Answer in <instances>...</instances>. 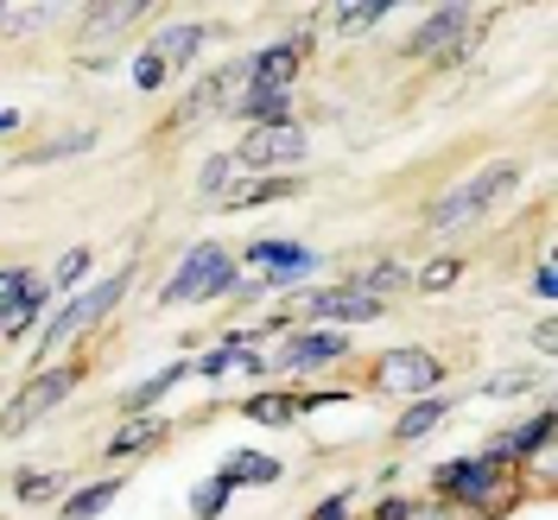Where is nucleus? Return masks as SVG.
Returning a JSON list of instances; mask_svg holds the SVG:
<instances>
[{
  "label": "nucleus",
  "mask_w": 558,
  "mask_h": 520,
  "mask_svg": "<svg viewBox=\"0 0 558 520\" xmlns=\"http://www.w3.org/2000/svg\"><path fill=\"white\" fill-rule=\"evenodd\" d=\"M387 0H362V7H337V33H368L375 20H387Z\"/></svg>",
  "instance_id": "cd10ccee"
},
{
  "label": "nucleus",
  "mask_w": 558,
  "mask_h": 520,
  "mask_svg": "<svg viewBox=\"0 0 558 520\" xmlns=\"http://www.w3.org/2000/svg\"><path fill=\"white\" fill-rule=\"evenodd\" d=\"M83 274H89V247H70L64 261H58V274H51V286H58V292H70Z\"/></svg>",
  "instance_id": "7c9ffc66"
},
{
  "label": "nucleus",
  "mask_w": 558,
  "mask_h": 520,
  "mask_svg": "<svg viewBox=\"0 0 558 520\" xmlns=\"http://www.w3.org/2000/svg\"><path fill=\"white\" fill-rule=\"evenodd\" d=\"M222 508H229V483H222V476H209V483L191 495V515H197V520H216Z\"/></svg>",
  "instance_id": "c756f323"
},
{
  "label": "nucleus",
  "mask_w": 558,
  "mask_h": 520,
  "mask_svg": "<svg viewBox=\"0 0 558 520\" xmlns=\"http://www.w3.org/2000/svg\"><path fill=\"white\" fill-rule=\"evenodd\" d=\"M235 178H242V159H235V153H216V159H204L197 191H204V197H229V191H235Z\"/></svg>",
  "instance_id": "a878e982"
},
{
  "label": "nucleus",
  "mask_w": 558,
  "mask_h": 520,
  "mask_svg": "<svg viewBox=\"0 0 558 520\" xmlns=\"http://www.w3.org/2000/svg\"><path fill=\"white\" fill-rule=\"evenodd\" d=\"M553 425H558L553 413L526 419V425H514V432H501V438H495L483 457H488V463H508V470H521V457H533V451H546V445H553Z\"/></svg>",
  "instance_id": "9b49d317"
},
{
  "label": "nucleus",
  "mask_w": 558,
  "mask_h": 520,
  "mask_svg": "<svg viewBox=\"0 0 558 520\" xmlns=\"http://www.w3.org/2000/svg\"><path fill=\"white\" fill-rule=\"evenodd\" d=\"M242 413L260 419V425H292V419L305 413V400H299V394H254Z\"/></svg>",
  "instance_id": "b1692460"
},
{
  "label": "nucleus",
  "mask_w": 558,
  "mask_h": 520,
  "mask_svg": "<svg viewBox=\"0 0 558 520\" xmlns=\"http://www.w3.org/2000/svg\"><path fill=\"white\" fill-rule=\"evenodd\" d=\"M76 382H83V375H76L70 362H58V368H38L33 382L7 400V413H0V438H20V432H33L38 419H51L70 394H76Z\"/></svg>",
  "instance_id": "20e7f679"
},
{
  "label": "nucleus",
  "mask_w": 558,
  "mask_h": 520,
  "mask_svg": "<svg viewBox=\"0 0 558 520\" xmlns=\"http://www.w3.org/2000/svg\"><path fill=\"white\" fill-rule=\"evenodd\" d=\"M235 76H242V70H222V76H204V83L191 89V102H184V108L172 114V128H178V134H184V128H197V114H204V108H222V102H229V96H235Z\"/></svg>",
  "instance_id": "4468645a"
},
{
  "label": "nucleus",
  "mask_w": 558,
  "mask_h": 520,
  "mask_svg": "<svg viewBox=\"0 0 558 520\" xmlns=\"http://www.w3.org/2000/svg\"><path fill=\"white\" fill-rule=\"evenodd\" d=\"M204 45H209V26H204V20H178V26H166V33L140 51L134 83H140V89H159V83H172V76L191 64Z\"/></svg>",
  "instance_id": "39448f33"
},
{
  "label": "nucleus",
  "mask_w": 558,
  "mask_h": 520,
  "mask_svg": "<svg viewBox=\"0 0 558 520\" xmlns=\"http://www.w3.org/2000/svg\"><path fill=\"white\" fill-rule=\"evenodd\" d=\"M128 286H134V274H114V279H102L96 292H83L76 305H64V312L51 317V330H45V343H38V355H51L58 343H70V337H83L96 317H108L121 299H128Z\"/></svg>",
  "instance_id": "423d86ee"
},
{
  "label": "nucleus",
  "mask_w": 558,
  "mask_h": 520,
  "mask_svg": "<svg viewBox=\"0 0 558 520\" xmlns=\"http://www.w3.org/2000/svg\"><path fill=\"white\" fill-rule=\"evenodd\" d=\"M470 20H476L470 7H438V13H432V20H425L413 38H407V51H413V58H432V51H445L451 38L470 33Z\"/></svg>",
  "instance_id": "ddd939ff"
},
{
  "label": "nucleus",
  "mask_w": 558,
  "mask_h": 520,
  "mask_svg": "<svg viewBox=\"0 0 558 520\" xmlns=\"http://www.w3.org/2000/svg\"><path fill=\"white\" fill-rule=\"evenodd\" d=\"M375 520H413V501H381V508H375Z\"/></svg>",
  "instance_id": "f704fd0d"
},
{
  "label": "nucleus",
  "mask_w": 558,
  "mask_h": 520,
  "mask_svg": "<svg viewBox=\"0 0 558 520\" xmlns=\"http://www.w3.org/2000/svg\"><path fill=\"white\" fill-rule=\"evenodd\" d=\"M45 312V286H26V299H20V305H0V337H7V343H13V337H26V330H33V317Z\"/></svg>",
  "instance_id": "5701e85b"
},
{
  "label": "nucleus",
  "mask_w": 558,
  "mask_h": 520,
  "mask_svg": "<svg viewBox=\"0 0 558 520\" xmlns=\"http://www.w3.org/2000/svg\"><path fill=\"white\" fill-rule=\"evenodd\" d=\"M349 355V337L343 330H292V343H286V368H324V362H337Z\"/></svg>",
  "instance_id": "f8f14e48"
},
{
  "label": "nucleus",
  "mask_w": 558,
  "mask_h": 520,
  "mask_svg": "<svg viewBox=\"0 0 558 520\" xmlns=\"http://www.w3.org/2000/svg\"><path fill=\"white\" fill-rule=\"evenodd\" d=\"M438 495H445V501H463V508H476V515H508V508L521 501V483H514L508 463H488V457H451V463L438 470Z\"/></svg>",
  "instance_id": "f257e3e1"
},
{
  "label": "nucleus",
  "mask_w": 558,
  "mask_h": 520,
  "mask_svg": "<svg viewBox=\"0 0 558 520\" xmlns=\"http://www.w3.org/2000/svg\"><path fill=\"white\" fill-rule=\"evenodd\" d=\"M184 375H191L184 362H166V368H159V375H146V382H140L134 394H128V400H121V407H128V413H146V407H153V400H166V394H172V387L184 382Z\"/></svg>",
  "instance_id": "4be33fe9"
},
{
  "label": "nucleus",
  "mask_w": 558,
  "mask_h": 520,
  "mask_svg": "<svg viewBox=\"0 0 558 520\" xmlns=\"http://www.w3.org/2000/svg\"><path fill=\"white\" fill-rule=\"evenodd\" d=\"M514 184H521V166H514V159H495V166H483L476 178H463L457 191H445V197L432 204V216H425V229H470V222H483L488 204H501Z\"/></svg>",
  "instance_id": "f03ea898"
},
{
  "label": "nucleus",
  "mask_w": 558,
  "mask_h": 520,
  "mask_svg": "<svg viewBox=\"0 0 558 520\" xmlns=\"http://www.w3.org/2000/svg\"><path fill=\"white\" fill-rule=\"evenodd\" d=\"M387 305L368 299L362 286H324V292H305V324H368L381 317Z\"/></svg>",
  "instance_id": "1a4fd4ad"
},
{
  "label": "nucleus",
  "mask_w": 558,
  "mask_h": 520,
  "mask_svg": "<svg viewBox=\"0 0 558 520\" xmlns=\"http://www.w3.org/2000/svg\"><path fill=\"white\" fill-rule=\"evenodd\" d=\"M235 159H242V166H260V172L292 166V159H305V128H299V121H267V128H247Z\"/></svg>",
  "instance_id": "6e6552de"
},
{
  "label": "nucleus",
  "mask_w": 558,
  "mask_h": 520,
  "mask_svg": "<svg viewBox=\"0 0 558 520\" xmlns=\"http://www.w3.org/2000/svg\"><path fill=\"white\" fill-rule=\"evenodd\" d=\"M299 191V178H235V191L222 197L229 209H254V204H279V197H292Z\"/></svg>",
  "instance_id": "6ab92c4d"
},
{
  "label": "nucleus",
  "mask_w": 558,
  "mask_h": 520,
  "mask_svg": "<svg viewBox=\"0 0 558 520\" xmlns=\"http://www.w3.org/2000/svg\"><path fill=\"white\" fill-rule=\"evenodd\" d=\"M159 438H166V419L134 413L128 425H121V432H114V438H108V457H114V463H121V457H140V451H153Z\"/></svg>",
  "instance_id": "2eb2a0df"
},
{
  "label": "nucleus",
  "mask_w": 558,
  "mask_h": 520,
  "mask_svg": "<svg viewBox=\"0 0 558 520\" xmlns=\"http://www.w3.org/2000/svg\"><path fill=\"white\" fill-rule=\"evenodd\" d=\"M89 128H83V134H64V140H51V146H45V153H38V159H64V153H83V146H89Z\"/></svg>",
  "instance_id": "72a5a7b5"
},
{
  "label": "nucleus",
  "mask_w": 558,
  "mask_h": 520,
  "mask_svg": "<svg viewBox=\"0 0 558 520\" xmlns=\"http://www.w3.org/2000/svg\"><path fill=\"white\" fill-rule=\"evenodd\" d=\"M242 286V274H235V261L222 254L216 242H204V247H191L184 254V267H178V279H166L159 286V305H191V299H229Z\"/></svg>",
  "instance_id": "7ed1b4c3"
},
{
  "label": "nucleus",
  "mask_w": 558,
  "mask_h": 520,
  "mask_svg": "<svg viewBox=\"0 0 558 520\" xmlns=\"http://www.w3.org/2000/svg\"><path fill=\"white\" fill-rule=\"evenodd\" d=\"M438 382H445V362L432 355V349H387L381 362H375V387L381 394H438Z\"/></svg>",
  "instance_id": "0eeeda50"
},
{
  "label": "nucleus",
  "mask_w": 558,
  "mask_h": 520,
  "mask_svg": "<svg viewBox=\"0 0 558 520\" xmlns=\"http://www.w3.org/2000/svg\"><path fill=\"white\" fill-rule=\"evenodd\" d=\"M305 64V38H279L267 51H254L242 64V83L247 89H292V76Z\"/></svg>",
  "instance_id": "9d476101"
},
{
  "label": "nucleus",
  "mask_w": 558,
  "mask_h": 520,
  "mask_svg": "<svg viewBox=\"0 0 558 520\" xmlns=\"http://www.w3.org/2000/svg\"><path fill=\"white\" fill-rule=\"evenodd\" d=\"M114 495H121V476H102V483H89V488H76V495H64L58 508H64V520H89V515H102Z\"/></svg>",
  "instance_id": "412c9836"
},
{
  "label": "nucleus",
  "mask_w": 558,
  "mask_h": 520,
  "mask_svg": "<svg viewBox=\"0 0 558 520\" xmlns=\"http://www.w3.org/2000/svg\"><path fill=\"white\" fill-rule=\"evenodd\" d=\"M413 520H451L445 508H413Z\"/></svg>",
  "instance_id": "c9c22d12"
},
{
  "label": "nucleus",
  "mask_w": 558,
  "mask_h": 520,
  "mask_svg": "<svg viewBox=\"0 0 558 520\" xmlns=\"http://www.w3.org/2000/svg\"><path fill=\"white\" fill-rule=\"evenodd\" d=\"M140 13H146L140 0H114V7H89V13H83V38H114V33H128V26H134Z\"/></svg>",
  "instance_id": "aec40b11"
},
{
  "label": "nucleus",
  "mask_w": 558,
  "mask_h": 520,
  "mask_svg": "<svg viewBox=\"0 0 558 520\" xmlns=\"http://www.w3.org/2000/svg\"><path fill=\"white\" fill-rule=\"evenodd\" d=\"M457 274H463V261H451V254H445V261H432L425 274H413V286H418V292H451Z\"/></svg>",
  "instance_id": "c85d7f7f"
},
{
  "label": "nucleus",
  "mask_w": 558,
  "mask_h": 520,
  "mask_svg": "<svg viewBox=\"0 0 558 520\" xmlns=\"http://www.w3.org/2000/svg\"><path fill=\"white\" fill-rule=\"evenodd\" d=\"M26 286H33V274L7 267V274H0V305H20V299H26Z\"/></svg>",
  "instance_id": "473e14b6"
},
{
  "label": "nucleus",
  "mask_w": 558,
  "mask_h": 520,
  "mask_svg": "<svg viewBox=\"0 0 558 520\" xmlns=\"http://www.w3.org/2000/svg\"><path fill=\"white\" fill-rule=\"evenodd\" d=\"M533 387V375H521V368H508V375H495V382L483 387V394H495V400H508V394H526Z\"/></svg>",
  "instance_id": "2f4dec72"
},
{
  "label": "nucleus",
  "mask_w": 558,
  "mask_h": 520,
  "mask_svg": "<svg viewBox=\"0 0 558 520\" xmlns=\"http://www.w3.org/2000/svg\"><path fill=\"white\" fill-rule=\"evenodd\" d=\"M355 286H362L368 299H381V305H387V292H400V286H413V274L387 261V267H375V274H355Z\"/></svg>",
  "instance_id": "bb28decb"
},
{
  "label": "nucleus",
  "mask_w": 558,
  "mask_h": 520,
  "mask_svg": "<svg viewBox=\"0 0 558 520\" xmlns=\"http://www.w3.org/2000/svg\"><path fill=\"white\" fill-rule=\"evenodd\" d=\"M64 488H70L64 470H26V476H20V501L45 508V501H64Z\"/></svg>",
  "instance_id": "393cba45"
},
{
  "label": "nucleus",
  "mask_w": 558,
  "mask_h": 520,
  "mask_svg": "<svg viewBox=\"0 0 558 520\" xmlns=\"http://www.w3.org/2000/svg\"><path fill=\"white\" fill-rule=\"evenodd\" d=\"M222 483H229V488H267V483H279V457L235 451L229 463H222Z\"/></svg>",
  "instance_id": "f3484780"
},
{
  "label": "nucleus",
  "mask_w": 558,
  "mask_h": 520,
  "mask_svg": "<svg viewBox=\"0 0 558 520\" xmlns=\"http://www.w3.org/2000/svg\"><path fill=\"white\" fill-rule=\"evenodd\" d=\"M235 108L247 114V128H267V121H292V89H242Z\"/></svg>",
  "instance_id": "a211bd4d"
},
{
  "label": "nucleus",
  "mask_w": 558,
  "mask_h": 520,
  "mask_svg": "<svg viewBox=\"0 0 558 520\" xmlns=\"http://www.w3.org/2000/svg\"><path fill=\"white\" fill-rule=\"evenodd\" d=\"M451 413V400L445 394H425V400H413L407 413H400V425H393V445H413V438H425V432H438V419Z\"/></svg>",
  "instance_id": "dca6fc26"
}]
</instances>
